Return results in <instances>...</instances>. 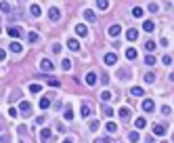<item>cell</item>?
Instances as JSON below:
<instances>
[{
  "mask_svg": "<svg viewBox=\"0 0 174 143\" xmlns=\"http://www.w3.org/2000/svg\"><path fill=\"white\" fill-rule=\"evenodd\" d=\"M19 112H21V116H30L32 114V103L30 101H21L19 103Z\"/></svg>",
  "mask_w": 174,
  "mask_h": 143,
  "instance_id": "obj_1",
  "label": "cell"
},
{
  "mask_svg": "<svg viewBox=\"0 0 174 143\" xmlns=\"http://www.w3.org/2000/svg\"><path fill=\"white\" fill-rule=\"evenodd\" d=\"M40 139H42V143H51V139H53V133L48 131V128H42V131H40Z\"/></svg>",
  "mask_w": 174,
  "mask_h": 143,
  "instance_id": "obj_2",
  "label": "cell"
},
{
  "mask_svg": "<svg viewBox=\"0 0 174 143\" xmlns=\"http://www.w3.org/2000/svg\"><path fill=\"white\" fill-rule=\"evenodd\" d=\"M103 61H105V65H113V63L117 61V55H115V53H105Z\"/></svg>",
  "mask_w": 174,
  "mask_h": 143,
  "instance_id": "obj_3",
  "label": "cell"
},
{
  "mask_svg": "<svg viewBox=\"0 0 174 143\" xmlns=\"http://www.w3.org/2000/svg\"><path fill=\"white\" fill-rule=\"evenodd\" d=\"M48 17H51L53 21H59V17H61V11H59L57 7H51V9H48Z\"/></svg>",
  "mask_w": 174,
  "mask_h": 143,
  "instance_id": "obj_4",
  "label": "cell"
},
{
  "mask_svg": "<svg viewBox=\"0 0 174 143\" xmlns=\"http://www.w3.org/2000/svg\"><path fill=\"white\" fill-rule=\"evenodd\" d=\"M40 67H42L44 72H51V69H55V65H53V61H51V59H42V61H40Z\"/></svg>",
  "mask_w": 174,
  "mask_h": 143,
  "instance_id": "obj_5",
  "label": "cell"
},
{
  "mask_svg": "<svg viewBox=\"0 0 174 143\" xmlns=\"http://www.w3.org/2000/svg\"><path fill=\"white\" fill-rule=\"evenodd\" d=\"M67 46H69V51H80V42L76 38H69L67 40Z\"/></svg>",
  "mask_w": 174,
  "mask_h": 143,
  "instance_id": "obj_6",
  "label": "cell"
},
{
  "mask_svg": "<svg viewBox=\"0 0 174 143\" xmlns=\"http://www.w3.org/2000/svg\"><path fill=\"white\" fill-rule=\"evenodd\" d=\"M76 34L78 36H88V28L84 26V23H78L76 26Z\"/></svg>",
  "mask_w": 174,
  "mask_h": 143,
  "instance_id": "obj_7",
  "label": "cell"
},
{
  "mask_svg": "<svg viewBox=\"0 0 174 143\" xmlns=\"http://www.w3.org/2000/svg\"><path fill=\"white\" fill-rule=\"evenodd\" d=\"M86 84L88 86H94L96 84V74H94V72H88V74H86Z\"/></svg>",
  "mask_w": 174,
  "mask_h": 143,
  "instance_id": "obj_8",
  "label": "cell"
},
{
  "mask_svg": "<svg viewBox=\"0 0 174 143\" xmlns=\"http://www.w3.org/2000/svg\"><path fill=\"white\" fill-rule=\"evenodd\" d=\"M151 131H153V135H164V133H166V126H164V124H157V122H155V124L151 126Z\"/></svg>",
  "mask_w": 174,
  "mask_h": 143,
  "instance_id": "obj_9",
  "label": "cell"
},
{
  "mask_svg": "<svg viewBox=\"0 0 174 143\" xmlns=\"http://www.w3.org/2000/svg\"><path fill=\"white\" fill-rule=\"evenodd\" d=\"M126 38H128V40L132 42V40H136V38H138V32H136L134 28H130V30L126 32Z\"/></svg>",
  "mask_w": 174,
  "mask_h": 143,
  "instance_id": "obj_10",
  "label": "cell"
},
{
  "mask_svg": "<svg viewBox=\"0 0 174 143\" xmlns=\"http://www.w3.org/2000/svg\"><path fill=\"white\" fill-rule=\"evenodd\" d=\"M153 107H155V105H153L151 99H145V101H143V109H145V112H153Z\"/></svg>",
  "mask_w": 174,
  "mask_h": 143,
  "instance_id": "obj_11",
  "label": "cell"
},
{
  "mask_svg": "<svg viewBox=\"0 0 174 143\" xmlns=\"http://www.w3.org/2000/svg\"><path fill=\"white\" fill-rule=\"evenodd\" d=\"M117 114H120V118H122V120H128V118H130V109H128V107H122Z\"/></svg>",
  "mask_w": 174,
  "mask_h": 143,
  "instance_id": "obj_12",
  "label": "cell"
},
{
  "mask_svg": "<svg viewBox=\"0 0 174 143\" xmlns=\"http://www.w3.org/2000/svg\"><path fill=\"white\" fill-rule=\"evenodd\" d=\"M84 17H86L88 21H96V15H94V11H90V9H84Z\"/></svg>",
  "mask_w": 174,
  "mask_h": 143,
  "instance_id": "obj_13",
  "label": "cell"
},
{
  "mask_svg": "<svg viewBox=\"0 0 174 143\" xmlns=\"http://www.w3.org/2000/svg\"><path fill=\"white\" fill-rule=\"evenodd\" d=\"M7 34H9V36H13V38H19V36H21V30H19V28H9V30H7Z\"/></svg>",
  "mask_w": 174,
  "mask_h": 143,
  "instance_id": "obj_14",
  "label": "cell"
},
{
  "mask_svg": "<svg viewBox=\"0 0 174 143\" xmlns=\"http://www.w3.org/2000/svg\"><path fill=\"white\" fill-rule=\"evenodd\" d=\"M130 93L134 95V97H143V95H145V90H143L141 86H132V88H130Z\"/></svg>",
  "mask_w": 174,
  "mask_h": 143,
  "instance_id": "obj_15",
  "label": "cell"
},
{
  "mask_svg": "<svg viewBox=\"0 0 174 143\" xmlns=\"http://www.w3.org/2000/svg\"><path fill=\"white\" fill-rule=\"evenodd\" d=\"M48 107H51V99H48V97H42V99H40V109H48Z\"/></svg>",
  "mask_w": 174,
  "mask_h": 143,
  "instance_id": "obj_16",
  "label": "cell"
},
{
  "mask_svg": "<svg viewBox=\"0 0 174 143\" xmlns=\"http://www.w3.org/2000/svg\"><path fill=\"white\" fill-rule=\"evenodd\" d=\"M96 7H99V11H107L109 2H107V0H96Z\"/></svg>",
  "mask_w": 174,
  "mask_h": 143,
  "instance_id": "obj_17",
  "label": "cell"
},
{
  "mask_svg": "<svg viewBox=\"0 0 174 143\" xmlns=\"http://www.w3.org/2000/svg\"><path fill=\"white\" fill-rule=\"evenodd\" d=\"M120 32H122V28L117 26V23H115V26H111V28H109V36H120Z\"/></svg>",
  "mask_w": 174,
  "mask_h": 143,
  "instance_id": "obj_18",
  "label": "cell"
},
{
  "mask_svg": "<svg viewBox=\"0 0 174 143\" xmlns=\"http://www.w3.org/2000/svg\"><path fill=\"white\" fill-rule=\"evenodd\" d=\"M9 49H11L13 53H21V51H23V46H21L19 42H11V46H9Z\"/></svg>",
  "mask_w": 174,
  "mask_h": 143,
  "instance_id": "obj_19",
  "label": "cell"
},
{
  "mask_svg": "<svg viewBox=\"0 0 174 143\" xmlns=\"http://www.w3.org/2000/svg\"><path fill=\"white\" fill-rule=\"evenodd\" d=\"M30 11H32V15H34V17H40V15H42L40 4H32V9H30Z\"/></svg>",
  "mask_w": 174,
  "mask_h": 143,
  "instance_id": "obj_20",
  "label": "cell"
},
{
  "mask_svg": "<svg viewBox=\"0 0 174 143\" xmlns=\"http://www.w3.org/2000/svg\"><path fill=\"white\" fill-rule=\"evenodd\" d=\"M42 88H44V86H42V84H38V82H34V84H30V90H32L34 95H38V93H40Z\"/></svg>",
  "mask_w": 174,
  "mask_h": 143,
  "instance_id": "obj_21",
  "label": "cell"
},
{
  "mask_svg": "<svg viewBox=\"0 0 174 143\" xmlns=\"http://www.w3.org/2000/svg\"><path fill=\"white\" fill-rule=\"evenodd\" d=\"M153 28H155L153 21H145V23H143V30H145V32H153Z\"/></svg>",
  "mask_w": 174,
  "mask_h": 143,
  "instance_id": "obj_22",
  "label": "cell"
},
{
  "mask_svg": "<svg viewBox=\"0 0 174 143\" xmlns=\"http://www.w3.org/2000/svg\"><path fill=\"white\" fill-rule=\"evenodd\" d=\"M134 126H136V128H145V126H147V120H145V118H136V120H134Z\"/></svg>",
  "mask_w": 174,
  "mask_h": 143,
  "instance_id": "obj_23",
  "label": "cell"
},
{
  "mask_svg": "<svg viewBox=\"0 0 174 143\" xmlns=\"http://www.w3.org/2000/svg\"><path fill=\"white\" fill-rule=\"evenodd\" d=\"M65 120H73V109H71V105L65 107Z\"/></svg>",
  "mask_w": 174,
  "mask_h": 143,
  "instance_id": "obj_24",
  "label": "cell"
},
{
  "mask_svg": "<svg viewBox=\"0 0 174 143\" xmlns=\"http://www.w3.org/2000/svg\"><path fill=\"white\" fill-rule=\"evenodd\" d=\"M145 82H149V84L155 82V74H153V72H147V74H145Z\"/></svg>",
  "mask_w": 174,
  "mask_h": 143,
  "instance_id": "obj_25",
  "label": "cell"
},
{
  "mask_svg": "<svg viewBox=\"0 0 174 143\" xmlns=\"http://www.w3.org/2000/svg\"><path fill=\"white\" fill-rule=\"evenodd\" d=\"M28 40H30L32 44H36V42H38V34H36V32H30V34H28Z\"/></svg>",
  "mask_w": 174,
  "mask_h": 143,
  "instance_id": "obj_26",
  "label": "cell"
},
{
  "mask_svg": "<svg viewBox=\"0 0 174 143\" xmlns=\"http://www.w3.org/2000/svg\"><path fill=\"white\" fill-rule=\"evenodd\" d=\"M82 116H84V118L90 116V107H88V103H82Z\"/></svg>",
  "mask_w": 174,
  "mask_h": 143,
  "instance_id": "obj_27",
  "label": "cell"
},
{
  "mask_svg": "<svg viewBox=\"0 0 174 143\" xmlns=\"http://www.w3.org/2000/svg\"><path fill=\"white\" fill-rule=\"evenodd\" d=\"M103 114H105L107 118H111V116H113V109H111V107H109V105L105 103V105H103Z\"/></svg>",
  "mask_w": 174,
  "mask_h": 143,
  "instance_id": "obj_28",
  "label": "cell"
},
{
  "mask_svg": "<svg viewBox=\"0 0 174 143\" xmlns=\"http://www.w3.org/2000/svg\"><path fill=\"white\" fill-rule=\"evenodd\" d=\"M105 128H107V133H115V131H117L115 122H107V124H105Z\"/></svg>",
  "mask_w": 174,
  "mask_h": 143,
  "instance_id": "obj_29",
  "label": "cell"
},
{
  "mask_svg": "<svg viewBox=\"0 0 174 143\" xmlns=\"http://www.w3.org/2000/svg\"><path fill=\"white\" fill-rule=\"evenodd\" d=\"M0 11L2 13H11V4L9 2H0Z\"/></svg>",
  "mask_w": 174,
  "mask_h": 143,
  "instance_id": "obj_30",
  "label": "cell"
},
{
  "mask_svg": "<svg viewBox=\"0 0 174 143\" xmlns=\"http://www.w3.org/2000/svg\"><path fill=\"white\" fill-rule=\"evenodd\" d=\"M143 13H145V11H143L141 7H134V9H132V15H134V17H143Z\"/></svg>",
  "mask_w": 174,
  "mask_h": 143,
  "instance_id": "obj_31",
  "label": "cell"
},
{
  "mask_svg": "<svg viewBox=\"0 0 174 143\" xmlns=\"http://www.w3.org/2000/svg\"><path fill=\"white\" fill-rule=\"evenodd\" d=\"M101 99H103V101L107 103V101L111 99V93H109V90H103V93H101Z\"/></svg>",
  "mask_w": 174,
  "mask_h": 143,
  "instance_id": "obj_32",
  "label": "cell"
},
{
  "mask_svg": "<svg viewBox=\"0 0 174 143\" xmlns=\"http://www.w3.org/2000/svg\"><path fill=\"white\" fill-rule=\"evenodd\" d=\"M117 76H120L122 80H124V78H130V72H128V69H126V72H124V69H120V72H117Z\"/></svg>",
  "mask_w": 174,
  "mask_h": 143,
  "instance_id": "obj_33",
  "label": "cell"
},
{
  "mask_svg": "<svg viewBox=\"0 0 174 143\" xmlns=\"http://www.w3.org/2000/svg\"><path fill=\"white\" fill-rule=\"evenodd\" d=\"M126 57H128V59H134V57H136V51H134V49H126Z\"/></svg>",
  "mask_w": 174,
  "mask_h": 143,
  "instance_id": "obj_34",
  "label": "cell"
},
{
  "mask_svg": "<svg viewBox=\"0 0 174 143\" xmlns=\"http://www.w3.org/2000/svg\"><path fill=\"white\" fill-rule=\"evenodd\" d=\"M145 63H147V65H153V63H155V57H153V55H147V57H145Z\"/></svg>",
  "mask_w": 174,
  "mask_h": 143,
  "instance_id": "obj_35",
  "label": "cell"
},
{
  "mask_svg": "<svg viewBox=\"0 0 174 143\" xmlns=\"http://www.w3.org/2000/svg\"><path fill=\"white\" fill-rule=\"evenodd\" d=\"M61 65H63V69H71V61H69V59H63Z\"/></svg>",
  "mask_w": 174,
  "mask_h": 143,
  "instance_id": "obj_36",
  "label": "cell"
},
{
  "mask_svg": "<svg viewBox=\"0 0 174 143\" xmlns=\"http://www.w3.org/2000/svg\"><path fill=\"white\" fill-rule=\"evenodd\" d=\"M145 49H147V51H153V49H155V42H153V40H149V42L145 44Z\"/></svg>",
  "mask_w": 174,
  "mask_h": 143,
  "instance_id": "obj_37",
  "label": "cell"
},
{
  "mask_svg": "<svg viewBox=\"0 0 174 143\" xmlns=\"http://www.w3.org/2000/svg\"><path fill=\"white\" fill-rule=\"evenodd\" d=\"M48 84L55 86V88H57V86H61V82H59V80H55V78H48Z\"/></svg>",
  "mask_w": 174,
  "mask_h": 143,
  "instance_id": "obj_38",
  "label": "cell"
},
{
  "mask_svg": "<svg viewBox=\"0 0 174 143\" xmlns=\"http://www.w3.org/2000/svg\"><path fill=\"white\" fill-rule=\"evenodd\" d=\"M128 139H130L132 143H136V141H138V133H130V135H128Z\"/></svg>",
  "mask_w": 174,
  "mask_h": 143,
  "instance_id": "obj_39",
  "label": "cell"
},
{
  "mask_svg": "<svg viewBox=\"0 0 174 143\" xmlns=\"http://www.w3.org/2000/svg\"><path fill=\"white\" fill-rule=\"evenodd\" d=\"M0 143H11V137L9 135H0Z\"/></svg>",
  "mask_w": 174,
  "mask_h": 143,
  "instance_id": "obj_40",
  "label": "cell"
},
{
  "mask_svg": "<svg viewBox=\"0 0 174 143\" xmlns=\"http://www.w3.org/2000/svg\"><path fill=\"white\" fill-rule=\"evenodd\" d=\"M147 9H149V11H151V13H157V9H160V7H157L155 2H151V4H149V7H147Z\"/></svg>",
  "mask_w": 174,
  "mask_h": 143,
  "instance_id": "obj_41",
  "label": "cell"
},
{
  "mask_svg": "<svg viewBox=\"0 0 174 143\" xmlns=\"http://www.w3.org/2000/svg\"><path fill=\"white\" fill-rule=\"evenodd\" d=\"M96 128H99V120H92V122H90V131H92V133H94V131H96Z\"/></svg>",
  "mask_w": 174,
  "mask_h": 143,
  "instance_id": "obj_42",
  "label": "cell"
},
{
  "mask_svg": "<svg viewBox=\"0 0 174 143\" xmlns=\"http://www.w3.org/2000/svg\"><path fill=\"white\" fill-rule=\"evenodd\" d=\"M44 122H46V118H44V116H38V118H36V124H38V126L44 124Z\"/></svg>",
  "mask_w": 174,
  "mask_h": 143,
  "instance_id": "obj_43",
  "label": "cell"
},
{
  "mask_svg": "<svg viewBox=\"0 0 174 143\" xmlns=\"http://www.w3.org/2000/svg\"><path fill=\"white\" fill-rule=\"evenodd\" d=\"M94 143H109V137H99Z\"/></svg>",
  "mask_w": 174,
  "mask_h": 143,
  "instance_id": "obj_44",
  "label": "cell"
},
{
  "mask_svg": "<svg viewBox=\"0 0 174 143\" xmlns=\"http://www.w3.org/2000/svg\"><path fill=\"white\" fill-rule=\"evenodd\" d=\"M164 63L170 65V63H172V57H170V55H164Z\"/></svg>",
  "mask_w": 174,
  "mask_h": 143,
  "instance_id": "obj_45",
  "label": "cell"
},
{
  "mask_svg": "<svg viewBox=\"0 0 174 143\" xmlns=\"http://www.w3.org/2000/svg\"><path fill=\"white\" fill-rule=\"evenodd\" d=\"M9 116L15 118V116H17V109H15V107H9Z\"/></svg>",
  "mask_w": 174,
  "mask_h": 143,
  "instance_id": "obj_46",
  "label": "cell"
},
{
  "mask_svg": "<svg viewBox=\"0 0 174 143\" xmlns=\"http://www.w3.org/2000/svg\"><path fill=\"white\" fill-rule=\"evenodd\" d=\"M53 51H55V53H59V51H61V44H59V42H55V44H53Z\"/></svg>",
  "mask_w": 174,
  "mask_h": 143,
  "instance_id": "obj_47",
  "label": "cell"
},
{
  "mask_svg": "<svg viewBox=\"0 0 174 143\" xmlns=\"http://www.w3.org/2000/svg\"><path fill=\"white\" fill-rule=\"evenodd\" d=\"M101 82H103V84H107V82H109V76H107V74H103V76H101Z\"/></svg>",
  "mask_w": 174,
  "mask_h": 143,
  "instance_id": "obj_48",
  "label": "cell"
},
{
  "mask_svg": "<svg viewBox=\"0 0 174 143\" xmlns=\"http://www.w3.org/2000/svg\"><path fill=\"white\" fill-rule=\"evenodd\" d=\"M4 57H7V51H4V49H0V61H4Z\"/></svg>",
  "mask_w": 174,
  "mask_h": 143,
  "instance_id": "obj_49",
  "label": "cell"
},
{
  "mask_svg": "<svg viewBox=\"0 0 174 143\" xmlns=\"http://www.w3.org/2000/svg\"><path fill=\"white\" fill-rule=\"evenodd\" d=\"M63 143H73V139H71V137H67V139H65Z\"/></svg>",
  "mask_w": 174,
  "mask_h": 143,
  "instance_id": "obj_50",
  "label": "cell"
},
{
  "mask_svg": "<svg viewBox=\"0 0 174 143\" xmlns=\"http://www.w3.org/2000/svg\"><path fill=\"white\" fill-rule=\"evenodd\" d=\"M0 30H2V28H0Z\"/></svg>",
  "mask_w": 174,
  "mask_h": 143,
  "instance_id": "obj_51",
  "label": "cell"
}]
</instances>
